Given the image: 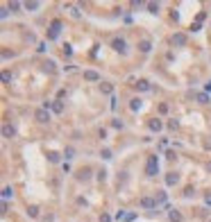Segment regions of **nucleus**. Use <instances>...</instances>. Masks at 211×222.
Segmentation results:
<instances>
[{"mask_svg": "<svg viewBox=\"0 0 211 222\" xmlns=\"http://www.w3.org/2000/svg\"><path fill=\"white\" fill-rule=\"evenodd\" d=\"M84 80H89V82H98L100 77H98V73H93V70H86V73H84Z\"/></svg>", "mask_w": 211, "mask_h": 222, "instance_id": "20e7f679", "label": "nucleus"}, {"mask_svg": "<svg viewBox=\"0 0 211 222\" xmlns=\"http://www.w3.org/2000/svg\"><path fill=\"white\" fill-rule=\"evenodd\" d=\"M113 48H116L118 52H123L125 50V41H123V39H116V41H113Z\"/></svg>", "mask_w": 211, "mask_h": 222, "instance_id": "39448f33", "label": "nucleus"}, {"mask_svg": "<svg viewBox=\"0 0 211 222\" xmlns=\"http://www.w3.org/2000/svg\"><path fill=\"white\" fill-rule=\"evenodd\" d=\"M34 116H36V120H39V122H48V120H50V116H48V111H45V109H39Z\"/></svg>", "mask_w": 211, "mask_h": 222, "instance_id": "f03ea898", "label": "nucleus"}, {"mask_svg": "<svg viewBox=\"0 0 211 222\" xmlns=\"http://www.w3.org/2000/svg\"><path fill=\"white\" fill-rule=\"evenodd\" d=\"M157 170H159V161H157V157H150V159H148V166H145V175L155 177V175H157Z\"/></svg>", "mask_w": 211, "mask_h": 222, "instance_id": "f257e3e1", "label": "nucleus"}, {"mask_svg": "<svg viewBox=\"0 0 211 222\" xmlns=\"http://www.w3.org/2000/svg\"><path fill=\"white\" fill-rule=\"evenodd\" d=\"M177 179H179V177L175 175V172H170V175L166 177V184H168V186H172V184H177Z\"/></svg>", "mask_w": 211, "mask_h": 222, "instance_id": "0eeeda50", "label": "nucleus"}, {"mask_svg": "<svg viewBox=\"0 0 211 222\" xmlns=\"http://www.w3.org/2000/svg\"><path fill=\"white\" fill-rule=\"evenodd\" d=\"M139 50L141 52H150V41H141L139 43Z\"/></svg>", "mask_w": 211, "mask_h": 222, "instance_id": "6e6552de", "label": "nucleus"}, {"mask_svg": "<svg viewBox=\"0 0 211 222\" xmlns=\"http://www.w3.org/2000/svg\"><path fill=\"white\" fill-rule=\"evenodd\" d=\"M25 7H27V9H36V7H39V3H27Z\"/></svg>", "mask_w": 211, "mask_h": 222, "instance_id": "2eb2a0df", "label": "nucleus"}, {"mask_svg": "<svg viewBox=\"0 0 211 222\" xmlns=\"http://www.w3.org/2000/svg\"><path fill=\"white\" fill-rule=\"evenodd\" d=\"M141 206H143V209H155V206H157V202H155V199H150V197H145V199H141Z\"/></svg>", "mask_w": 211, "mask_h": 222, "instance_id": "7ed1b4c3", "label": "nucleus"}, {"mask_svg": "<svg viewBox=\"0 0 211 222\" xmlns=\"http://www.w3.org/2000/svg\"><path fill=\"white\" fill-rule=\"evenodd\" d=\"M136 86H139V89H141V91H145V89H150V86H148V82H145V80H141V82H139Z\"/></svg>", "mask_w": 211, "mask_h": 222, "instance_id": "9b49d317", "label": "nucleus"}, {"mask_svg": "<svg viewBox=\"0 0 211 222\" xmlns=\"http://www.w3.org/2000/svg\"><path fill=\"white\" fill-rule=\"evenodd\" d=\"M150 127H152V129H161V122H159V120H152Z\"/></svg>", "mask_w": 211, "mask_h": 222, "instance_id": "ddd939ff", "label": "nucleus"}, {"mask_svg": "<svg viewBox=\"0 0 211 222\" xmlns=\"http://www.w3.org/2000/svg\"><path fill=\"white\" fill-rule=\"evenodd\" d=\"M148 9H150L152 14H157V12H159V5H148Z\"/></svg>", "mask_w": 211, "mask_h": 222, "instance_id": "4468645a", "label": "nucleus"}, {"mask_svg": "<svg viewBox=\"0 0 211 222\" xmlns=\"http://www.w3.org/2000/svg\"><path fill=\"white\" fill-rule=\"evenodd\" d=\"M170 220H172V222H179V220H182V215L177 213V211H170Z\"/></svg>", "mask_w": 211, "mask_h": 222, "instance_id": "9d476101", "label": "nucleus"}, {"mask_svg": "<svg viewBox=\"0 0 211 222\" xmlns=\"http://www.w3.org/2000/svg\"><path fill=\"white\" fill-rule=\"evenodd\" d=\"M172 41H175L177 45H184L186 43V36L184 34H175V36H172Z\"/></svg>", "mask_w": 211, "mask_h": 222, "instance_id": "423d86ee", "label": "nucleus"}, {"mask_svg": "<svg viewBox=\"0 0 211 222\" xmlns=\"http://www.w3.org/2000/svg\"><path fill=\"white\" fill-rule=\"evenodd\" d=\"M209 170H211V163H209Z\"/></svg>", "mask_w": 211, "mask_h": 222, "instance_id": "dca6fc26", "label": "nucleus"}, {"mask_svg": "<svg viewBox=\"0 0 211 222\" xmlns=\"http://www.w3.org/2000/svg\"><path fill=\"white\" fill-rule=\"evenodd\" d=\"M52 109L59 113V111H64V104H61V102H55V104H52Z\"/></svg>", "mask_w": 211, "mask_h": 222, "instance_id": "f8f14e48", "label": "nucleus"}, {"mask_svg": "<svg viewBox=\"0 0 211 222\" xmlns=\"http://www.w3.org/2000/svg\"><path fill=\"white\" fill-rule=\"evenodd\" d=\"M3 134H5V138L14 136V127H9V125H5V127H3Z\"/></svg>", "mask_w": 211, "mask_h": 222, "instance_id": "1a4fd4ad", "label": "nucleus"}]
</instances>
